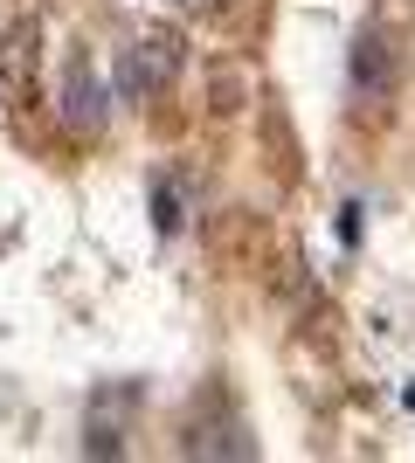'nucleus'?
Listing matches in <instances>:
<instances>
[{
    "mask_svg": "<svg viewBox=\"0 0 415 463\" xmlns=\"http://www.w3.org/2000/svg\"><path fill=\"white\" fill-rule=\"evenodd\" d=\"M174 70H180V35H166V28H159V35H138L132 49H125V62H118V90L153 97Z\"/></svg>",
    "mask_w": 415,
    "mask_h": 463,
    "instance_id": "f257e3e1",
    "label": "nucleus"
},
{
    "mask_svg": "<svg viewBox=\"0 0 415 463\" xmlns=\"http://www.w3.org/2000/svg\"><path fill=\"white\" fill-rule=\"evenodd\" d=\"M346 70H354V97L360 104H381V97L395 90V42L381 35V28H360Z\"/></svg>",
    "mask_w": 415,
    "mask_h": 463,
    "instance_id": "f03ea898",
    "label": "nucleus"
},
{
    "mask_svg": "<svg viewBox=\"0 0 415 463\" xmlns=\"http://www.w3.org/2000/svg\"><path fill=\"white\" fill-rule=\"evenodd\" d=\"M104 104H111V90L98 83L90 56H70V70H62V125H70V132H98Z\"/></svg>",
    "mask_w": 415,
    "mask_h": 463,
    "instance_id": "7ed1b4c3",
    "label": "nucleus"
},
{
    "mask_svg": "<svg viewBox=\"0 0 415 463\" xmlns=\"http://www.w3.org/2000/svg\"><path fill=\"white\" fill-rule=\"evenodd\" d=\"M146 208H153V229H159V235H174V229H180V194H174V180H166V174L153 180Z\"/></svg>",
    "mask_w": 415,
    "mask_h": 463,
    "instance_id": "20e7f679",
    "label": "nucleus"
},
{
    "mask_svg": "<svg viewBox=\"0 0 415 463\" xmlns=\"http://www.w3.org/2000/svg\"><path fill=\"white\" fill-rule=\"evenodd\" d=\"M339 242H346V250L360 242V201H346V208H339Z\"/></svg>",
    "mask_w": 415,
    "mask_h": 463,
    "instance_id": "39448f33",
    "label": "nucleus"
}]
</instances>
